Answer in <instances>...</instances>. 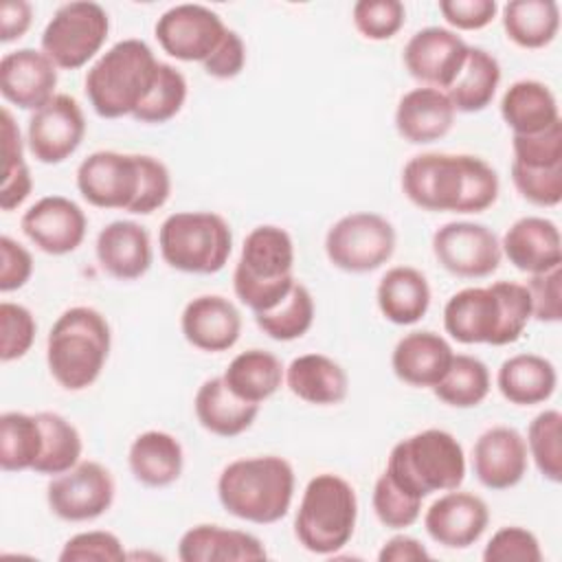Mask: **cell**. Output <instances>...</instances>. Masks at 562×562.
<instances>
[{"mask_svg":"<svg viewBox=\"0 0 562 562\" xmlns=\"http://www.w3.org/2000/svg\"><path fill=\"white\" fill-rule=\"evenodd\" d=\"M402 191L422 211L483 213L498 200L501 180L479 156L426 151L404 165Z\"/></svg>","mask_w":562,"mask_h":562,"instance_id":"1","label":"cell"},{"mask_svg":"<svg viewBox=\"0 0 562 562\" xmlns=\"http://www.w3.org/2000/svg\"><path fill=\"white\" fill-rule=\"evenodd\" d=\"M529 321L531 299L518 281L463 288L443 305V329L461 345H512Z\"/></svg>","mask_w":562,"mask_h":562,"instance_id":"2","label":"cell"},{"mask_svg":"<svg viewBox=\"0 0 562 562\" xmlns=\"http://www.w3.org/2000/svg\"><path fill=\"white\" fill-rule=\"evenodd\" d=\"M294 468L279 454L235 459L217 476L222 507L246 522L272 525L288 516L294 498Z\"/></svg>","mask_w":562,"mask_h":562,"instance_id":"3","label":"cell"},{"mask_svg":"<svg viewBox=\"0 0 562 562\" xmlns=\"http://www.w3.org/2000/svg\"><path fill=\"white\" fill-rule=\"evenodd\" d=\"M112 347L108 318L88 305L64 310L46 338V364L53 380L66 391L92 386L105 369Z\"/></svg>","mask_w":562,"mask_h":562,"instance_id":"4","label":"cell"},{"mask_svg":"<svg viewBox=\"0 0 562 562\" xmlns=\"http://www.w3.org/2000/svg\"><path fill=\"white\" fill-rule=\"evenodd\" d=\"M158 59L147 42L127 37L112 44L86 72L83 90L101 119L132 116L151 90Z\"/></svg>","mask_w":562,"mask_h":562,"instance_id":"5","label":"cell"},{"mask_svg":"<svg viewBox=\"0 0 562 562\" xmlns=\"http://www.w3.org/2000/svg\"><path fill=\"white\" fill-rule=\"evenodd\" d=\"M294 283V241L290 233L277 224L255 226L246 235L233 270L235 296L252 314H259L272 310Z\"/></svg>","mask_w":562,"mask_h":562,"instance_id":"6","label":"cell"},{"mask_svg":"<svg viewBox=\"0 0 562 562\" xmlns=\"http://www.w3.org/2000/svg\"><path fill=\"white\" fill-rule=\"evenodd\" d=\"M384 472L404 492L424 501L435 492L459 490L465 479V452L452 432L426 428L391 448Z\"/></svg>","mask_w":562,"mask_h":562,"instance_id":"7","label":"cell"},{"mask_svg":"<svg viewBox=\"0 0 562 562\" xmlns=\"http://www.w3.org/2000/svg\"><path fill=\"white\" fill-rule=\"evenodd\" d=\"M358 520V496L353 485L334 472L312 476L303 490L294 538L316 555H331L353 538Z\"/></svg>","mask_w":562,"mask_h":562,"instance_id":"8","label":"cell"},{"mask_svg":"<svg viewBox=\"0 0 562 562\" xmlns=\"http://www.w3.org/2000/svg\"><path fill=\"white\" fill-rule=\"evenodd\" d=\"M158 248L178 272L215 274L233 252V231L220 213L178 211L160 224Z\"/></svg>","mask_w":562,"mask_h":562,"instance_id":"9","label":"cell"},{"mask_svg":"<svg viewBox=\"0 0 562 562\" xmlns=\"http://www.w3.org/2000/svg\"><path fill=\"white\" fill-rule=\"evenodd\" d=\"M110 33L108 11L99 2L75 0L57 7L40 46L61 70L83 68L103 48Z\"/></svg>","mask_w":562,"mask_h":562,"instance_id":"10","label":"cell"},{"mask_svg":"<svg viewBox=\"0 0 562 562\" xmlns=\"http://www.w3.org/2000/svg\"><path fill=\"white\" fill-rule=\"evenodd\" d=\"M397 233L380 213L342 215L325 235V255L342 272L364 274L382 268L395 252Z\"/></svg>","mask_w":562,"mask_h":562,"instance_id":"11","label":"cell"},{"mask_svg":"<svg viewBox=\"0 0 562 562\" xmlns=\"http://www.w3.org/2000/svg\"><path fill=\"white\" fill-rule=\"evenodd\" d=\"M112 472L99 461H79L46 487L48 509L66 522H88L103 516L114 503Z\"/></svg>","mask_w":562,"mask_h":562,"instance_id":"12","label":"cell"},{"mask_svg":"<svg viewBox=\"0 0 562 562\" xmlns=\"http://www.w3.org/2000/svg\"><path fill=\"white\" fill-rule=\"evenodd\" d=\"M432 255L461 279H485L498 270L503 250L492 228L479 222H446L432 235Z\"/></svg>","mask_w":562,"mask_h":562,"instance_id":"13","label":"cell"},{"mask_svg":"<svg viewBox=\"0 0 562 562\" xmlns=\"http://www.w3.org/2000/svg\"><path fill=\"white\" fill-rule=\"evenodd\" d=\"M140 184L138 154L99 149L77 167V189L97 209H123L130 213Z\"/></svg>","mask_w":562,"mask_h":562,"instance_id":"14","label":"cell"},{"mask_svg":"<svg viewBox=\"0 0 562 562\" xmlns=\"http://www.w3.org/2000/svg\"><path fill=\"white\" fill-rule=\"evenodd\" d=\"M228 26L204 4H176L154 26L160 48L180 61H204L222 42Z\"/></svg>","mask_w":562,"mask_h":562,"instance_id":"15","label":"cell"},{"mask_svg":"<svg viewBox=\"0 0 562 562\" xmlns=\"http://www.w3.org/2000/svg\"><path fill=\"white\" fill-rule=\"evenodd\" d=\"M86 136V116L70 94H55L35 110L26 125V145L35 160L59 165L70 158Z\"/></svg>","mask_w":562,"mask_h":562,"instance_id":"16","label":"cell"},{"mask_svg":"<svg viewBox=\"0 0 562 562\" xmlns=\"http://www.w3.org/2000/svg\"><path fill=\"white\" fill-rule=\"evenodd\" d=\"M468 44L446 26H426L415 31L402 53L404 68L422 86L448 90L468 57Z\"/></svg>","mask_w":562,"mask_h":562,"instance_id":"17","label":"cell"},{"mask_svg":"<svg viewBox=\"0 0 562 562\" xmlns=\"http://www.w3.org/2000/svg\"><path fill=\"white\" fill-rule=\"evenodd\" d=\"M20 228L35 248L61 257L81 246L88 231V217L70 198L44 195L24 211Z\"/></svg>","mask_w":562,"mask_h":562,"instance_id":"18","label":"cell"},{"mask_svg":"<svg viewBox=\"0 0 562 562\" xmlns=\"http://www.w3.org/2000/svg\"><path fill=\"white\" fill-rule=\"evenodd\" d=\"M490 525L487 503L472 494L450 490L424 514V529L432 542L446 549H468L481 540Z\"/></svg>","mask_w":562,"mask_h":562,"instance_id":"19","label":"cell"},{"mask_svg":"<svg viewBox=\"0 0 562 562\" xmlns=\"http://www.w3.org/2000/svg\"><path fill=\"white\" fill-rule=\"evenodd\" d=\"M529 452L525 437L512 426H492L479 435L472 448V470L487 490L516 487L527 474Z\"/></svg>","mask_w":562,"mask_h":562,"instance_id":"20","label":"cell"},{"mask_svg":"<svg viewBox=\"0 0 562 562\" xmlns=\"http://www.w3.org/2000/svg\"><path fill=\"white\" fill-rule=\"evenodd\" d=\"M57 66L35 48H15L0 59V92L20 110H40L55 97Z\"/></svg>","mask_w":562,"mask_h":562,"instance_id":"21","label":"cell"},{"mask_svg":"<svg viewBox=\"0 0 562 562\" xmlns=\"http://www.w3.org/2000/svg\"><path fill=\"white\" fill-rule=\"evenodd\" d=\"M184 340L206 353L231 349L241 334V314L222 294H200L191 299L180 316Z\"/></svg>","mask_w":562,"mask_h":562,"instance_id":"22","label":"cell"},{"mask_svg":"<svg viewBox=\"0 0 562 562\" xmlns=\"http://www.w3.org/2000/svg\"><path fill=\"white\" fill-rule=\"evenodd\" d=\"M501 250L509 263L527 274H540L562 263V237L553 220L525 215L516 220L501 239Z\"/></svg>","mask_w":562,"mask_h":562,"instance_id":"23","label":"cell"},{"mask_svg":"<svg viewBox=\"0 0 562 562\" xmlns=\"http://www.w3.org/2000/svg\"><path fill=\"white\" fill-rule=\"evenodd\" d=\"M94 255L101 270L119 281L140 279L154 259L149 233L134 220L105 224L97 235Z\"/></svg>","mask_w":562,"mask_h":562,"instance_id":"24","label":"cell"},{"mask_svg":"<svg viewBox=\"0 0 562 562\" xmlns=\"http://www.w3.org/2000/svg\"><path fill=\"white\" fill-rule=\"evenodd\" d=\"M454 351L450 342L430 329H417L397 340L391 367L397 380L415 389H432L448 371Z\"/></svg>","mask_w":562,"mask_h":562,"instance_id":"25","label":"cell"},{"mask_svg":"<svg viewBox=\"0 0 562 562\" xmlns=\"http://www.w3.org/2000/svg\"><path fill=\"white\" fill-rule=\"evenodd\" d=\"M454 114L457 110L443 90L419 86L397 101L395 130L411 145H428L452 130Z\"/></svg>","mask_w":562,"mask_h":562,"instance_id":"26","label":"cell"},{"mask_svg":"<svg viewBox=\"0 0 562 562\" xmlns=\"http://www.w3.org/2000/svg\"><path fill=\"white\" fill-rule=\"evenodd\" d=\"M178 558L182 562H255L266 560L268 551L248 531L202 522L180 536Z\"/></svg>","mask_w":562,"mask_h":562,"instance_id":"27","label":"cell"},{"mask_svg":"<svg viewBox=\"0 0 562 562\" xmlns=\"http://www.w3.org/2000/svg\"><path fill=\"white\" fill-rule=\"evenodd\" d=\"M285 384L305 404L334 406L349 393L347 371L325 353L296 356L285 367Z\"/></svg>","mask_w":562,"mask_h":562,"instance_id":"28","label":"cell"},{"mask_svg":"<svg viewBox=\"0 0 562 562\" xmlns=\"http://www.w3.org/2000/svg\"><path fill=\"white\" fill-rule=\"evenodd\" d=\"M127 465L132 476L145 487H167L182 474L184 450L171 432L145 430L130 443Z\"/></svg>","mask_w":562,"mask_h":562,"instance_id":"29","label":"cell"},{"mask_svg":"<svg viewBox=\"0 0 562 562\" xmlns=\"http://www.w3.org/2000/svg\"><path fill=\"white\" fill-rule=\"evenodd\" d=\"M193 411L204 430L217 437H237L246 432L257 415L259 404L239 400L228 391L222 375L204 380L193 397Z\"/></svg>","mask_w":562,"mask_h":562,"instance_id":"30","label":"cell"},{"mask_svg":"<svg viewBox=\"0 0 562 562\" xmlns=\"http://www.w3.org/2000/svg\"><path fill=\"white\" fill-rule=\"evenodd\" d=\"M375 301L382 316L393 325H415L430 307L428 279L413 266H393L382 274Z\"/></svg>","mask_w":562,"mask_h":562,"instance_id":"31","label":"cell"},{"mask_svg":"<svg viewBox=\"0 0 562 562\" xmlns=\"http://www.w3.org/2000/svg\"><path fill=\"white\" fill-rule=\"evenodd\" d=\"M496 386L509 404L536 406L555 393L558 371L544 356L516 353L498 367Z\"/></svg>","mask_w":562,"mask_h":562,"instance_id":"32","label":"cell"},{"mask_svg":"<svg viewBox=\"0 0 562 562\" xmlns=\"http://www.w3.org/2000/svg\"><path fill=\"white\" fill-rule=\"evenodd\" d=\"M501 116L514 136L536 134L562 121L555 94L547 83L536 79H518L505 90Z\"/></svg>","mask_w":562,"mask_h":562,"instance_id":"33","label":"cell"},{"mask_svg":"<svg viewBox=\"0 0 562 562\" xmlns=\"http://www.w3.org/2000/svg\"><path fill=\"white\" fill-rule=\"evenodd\" d=\"M222 380L239 400L261 404L281 389L285 369L272 351L246 349L228 362Z\"/></svg>","mask_w":562,"mask_h":562,"instance_id":"34","label":"cell"},{"mask_svg":"<svg viewBox=\"0 0 562 562\" xmlns=\"http://www.w3.org/2000/svg\"><path fill=\"white\" fill-rule=\"evenodd\" d=\"M501 77L503 75L498 59L481 46H470L463 68L459 70L446 94L457 112L474 114L492 103Z\"/></svg>","mask_w":562,"mask_h":562,"instance_id":"35","label":"cell"},{"mask_svg":"<svg viewBox=\"0 0 562 562\" xmlns=\"http://www.w3.org/2000/svg\"><path fill=\"white\" fill-rule=\"evenodd\" d=\"M505 35L520 48L549 46L560 29V7L555 0H509L503 4Z\"/></svg>","mask_w":562,"mask_h":562,"instance_id":"36","label":"cell"},{"mask_svg":"<svg viewBox=\"0 0 562 562\" xmlns=\"http://www.w3.org/2000/svg\"><path fill=\"white\" fill-rule=\"evenodd\" d=\"M42 426V452L33 465L35 474L57 476L81 461L83 441L72 422L53 411L37 413Z\"/></svg>","mask_w":562,"mask_h":562,"instance_id":"37","label":"cell"},{"mask_svg":"<svg viewBox=\"0 0 562 562\" xmlns=\"http://www.w3.org/2000/svg\"><path fill=\"white\" fill-rule=\"evenodd\" d=\"M492 389L490 369L483 360L454 353L446 375L432 386V393L439 402L452 408H474L479 406Z\"/></svg>","mask_w":562,"mask_h":562,"instance_id":"38","label":"cell"},{"mask_svg":"<svg viewBox=\"0 0 562 562\" xmlns=\"http://www.w3.org/2000/svg\"><path fill=\"white\" fill-rule=\"evenodd\" d=\"M314 314L316 305L312 292L307 290V285L296 281L292 290L272 310L255 314V323L268 338L290 342L303 338L310 331Z\"/></svg>","mask_w":562,"mask_h":562,"instance_id":"39","label":"cell"},{"mask_svg":"<svg viewBox=\"0 0 562 562\" xmlns=\"http://www.w3.org/2000/svg\"><path fill=\"white\" fill-rule=\"evenodd\" d=\"M42 452L37 415L7 411L0 415V468L4 472L33 470Z\"/></svg>","mask_w":562,"mask_h":562,"instance_id":"40","label":"cell"},{"mask_svg":"<svg viewBox=\"0 0 562 562\" xmlns=\"http://www.w3.org/2000/svg\"><path fill=\"white\" fill-rule=\"evenodd\" d=\"M527 452L538 472L551 481H562V413L547 408L538 413L527 428Z\"/></svg>","mask_w":562,"mask_h":562,"instance_id":"41","label":"cell"},{"mask_svg":"<svg viewBox=\"0 0 562 562\" xmlns=\"http://www.w3.org/2000/svg\"><path fill=\"white\" fill-rule=\"evenodd\" d=\"M187 92H189V86L184 75L176 66L160 61L156 81L147 92V97L143 99V103L132 114V119L147 125L167 123L182 110L187 101Z\"/></svg>","mask_w":562,"mask_h":562,"instance_id":"42","label":"cell"},{"mask_svg":"<svg viewBox=\"0 0 562 562\" xmlns=\"http://www.w3.org/2000/svg\"><path fill=\"white\" fill-rule=\"evenodd\" d=\"M371 505L375 518L389 529H406L415 525L422 514V498L404 492L386 476V472H382L373 485Z\"/></svg>","mask_w":562,"mask_h":562,"instance_id":"43","label":"cell"},{"mask_svg":"<svg viewBox=\"0 0 562 562\" xmlns=\"http://www.w3.org/2000/svg\"><path fill=\"white\" fill-rule=\"evenodd\" d=\"M356 31L373 42L391 40L406 22V7L400 0H358L351 9Z\"/></svg>","mask_w":562,"mask_h":562,"instance_id":"44","label":"cell"},{"mask_svg":"<svg viewBox=\"0 0 562 562\" xmlns=\"http://www.w3.org/2000/svg\"><path fill=\"white\" fill-rule=\"evenodd\" d=\"M37 334L35 316L29 307L11 301L0 303V360L13 362L24 358Z\"/></svg>","mask_w":562,"mask_h":562,"instance_id":"45","label":"cell"},{"mask_svg":"<svg viewBox=\"0 0 562 562\" xmlns=\"http://www.w3.org/2000/svg\"><path fill=\"white\" fill-rule=\"evenodd\" d=\"M512 182L536 206H558L562 202V165L525 167L512 160Z\"/></svg>","mask_w":562,"mask_h":562,"instance_id":"46","label":"cell"},{"mask_svg":"<svg viewBox=\"0 0 562 562\" xmlns=\"http://www.w3.org/2000/svg\"><path fill=\"white\" fill-rule=\"evenodd\" d=\"M90 560L121 562V560H127V553L121 538L103 529L79 531L70 536L59 551V562H90Z\"/></svg>","mask_w":562,"mask_h":562,"instance_id":"47","label":"cell"},{"mask_svg":"<svg viewBox=\"0 0 562 562\" xmlns=\"http://www.w3.org/2000/svg\"><path fill=\"white\" fill-rule=\"evenodd\" d=\"M485 562H540L542 549L533 531L518 527V525H505L494 531V536L487 540L483 549Z\"/></svg>","mask_w":562,"mask_h":562,"instance_id":"48","label":"cell"},{"mask_svg":"<svg viewBox=\"0 0 562 562\" xmlns=\"http://www.w3.org/2000/svg\"><path fill=\"white\" fill-rule=\"evenodd\" d=\"M512 151L514 162L525 167L562 165V121L536 134L512 136Z\"/></svg>","mask_w":562,"mask_h":562,"instance_id":"49","label":"cell"},{"mask_svg":"<svg viewBox=\"0 0 562 562\" xmlns=\"http://www.w3.org/2000/svg\"><path fill=\"white\" fill-rule=\"evenodd\" d=\"M140 167V184L136 202L132 204L130 213L134 215H149L167 204L171 195V173L167 165L149 154H138Z\"/></svg>","mask_w":562,"mask_h":562,"instance_id":"50","label":"cell"},{"mask_svg":"<svg viewBox=\"0 0 562 562\" xmlns=\"http://www.w3.org/2000/svg\"><path fill=\"white\" fill-rule=\"evenodd\" d=\"M531 299V318L540 323H560L562 318V270L553 268L529 274L525 283Z\"/></svg>","mask_w":562,"mask_h":562,"instance_id":"51","label":"cell"},{"mask_svg":"<svg viewBox=\"0 0 562 562\" xmlns=\"http://www.w3.org/2000/svg\"><path fill=\"white\" fill-rule=\"evenodd\" d=\"M439 13L459 31H479L492 24L498 13L496 0H441Z\"/></svg>","mask_w":562,"mask_h":562,"instance_id":"52","label":"cell"},{"mask_svg":"<svg viewBox=\"0 0 562 562\" xmlns=\"http://www.w3.org/2000/svg\"><path fill=\"white\" fill-rule=\"evenodd\" d=\"M33 274L31 252L9 235L0 237V292H13L26 285Z\"/></svg>","mask_w":562,"mask_h":562,"instance_id":"53","label":"cell"},{"mask_svg":"<svg viewBox=\"0 0 562 562\" xmlns=\"http://www.w3.org/2000/svg\"><path fill=\"white\" fill-rule=\"evenodd\" d=\"M246 66V42L233 29L226 31L217 48L202 61V68L209 77L215 79H235Z\"/></svg>","mask_w":562,"mask_h":562,"instance_id":"54","label":"cell"},{"mask_svg":"<svg viewBox=\"0 0 562 562\" xmlns=\"http://www.w3.org/2000/svg\"><path fill=\"white\" fill-rule=\"evenodd\" d=\"M33 22V7L26 0H2L0 2V42L9 44L20 40Z\"/></svg>","mask_w":562,"mask_h":562,"instance_id":"55","label":"cell"},{"mask_svg":"<svg viewBox=\"0 0 562 562\" xmlns=\"http://www.w3.org/2000/svg\"><path fill=\"white\" fill-rule=\"evenodd\" d=\"M33 191V178L26 162L2 171V184H0V209L13 211L18 209Z\"/></svg>","mask_w":562,"mask_h":562,"instance_id":"56","label":"cell"},{"mask_svg":"<svg viewBox=\"0 0 562 562\" xmlns=\"http://www.w3.org/2000/svg\"><path fill=\"white\" fill-rule=\"evenodd\" d=\"M380 562H419V560H430L428 549L413 536L400 533L389 538L382 549L378 551Z\"/></svg>","mask_w":562,"mask_h":562,"instance_id":"57","label":"cell"}]
</instances>
